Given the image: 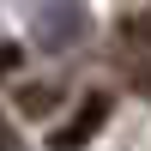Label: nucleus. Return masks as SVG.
<instances>
[{"label": "nucleus", "mask_w": 151, "mask_h": 151, "mask_svg": "<svg viewBox=\"0 0 151 151\" xmlns=\"http://www.w3.org/2000/svg\"><path fill=\"white\" fill-rule=\"evenodd\" d=\"M103 121H109V97H85V103H79V115H73L67 127H55V133H48V145H55V151H79L97 127H103Z\"/></svg>", "instance_id": "nucleus-1"}, {"label": "nucleus", "mask_w": 151, "mask_h": 151, "mask_svg": "<svg viewBox=\"0 0 151 151\" xmlns=\"http://www.w3.org/2000/svg\"><path fill=\"white\" fill-rule=\"evenodd\" d=\"M18 60H24V48H18V42H0V79H6Z\"/></svg>", "instance_id": "nucleus-2"}, {"label": "nucleus", "mask_w": 151, "mask_h": 151, "mask_svg": "<svg viewBox=\"0 0 151 151\" xmlns=\"http://www.w3.org/2000/svg\"><path fill=\"white\" fill-rule=\"evenodd\" d=\"M0 145H6V121H0Z\"/></svg>", "instance_id": "nucleus-3"}]
</instances>
